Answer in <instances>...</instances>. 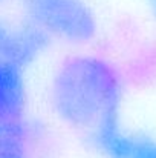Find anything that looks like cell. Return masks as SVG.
<instances>
[{"label":"cell","mask_w":156,"mask_h":158,"mask_svg":"<svg viewBox=\"0 0 156 158\" xmlns=\"http://www.w3.org/2000/svg\"><path fill=\"white\" fill-rule=\"evenodd\" d=\"M124 83L119 71L97 54H75L55 69L49 85L52 110L64 124L94 131L104 121L119 117Z\"/></svg>","instance_id":"6da1fadb"},{"label":"cell","mask_w":156,"mask_h":158,"mask_svg":"<svg viewBox=\"0 0 156 158\" xmlns=\"http://www.w3.org/2000/svg\"><path fill=\"white\" fill-rule=\"evenodd\" d=\"M51 39L29 20L0 15V58L26 71L51 46Z\"/></svg>","instance_id":"3957f363"},{"label":"cell","mask_w":156,"mask_h":158,"mask_svg":"<svg viewBox=\"0 0 156 158\" xmlns=\"http://www.w3.org/2000/svg\"><path fill=\"white\" fill-rule=\"evenodd\" d=\"M0 2H5V0H0Z\"/></svg>","instance_id":"ba28073f"},{"label":"cell","mask_w":156,"mask_h":158,"mask_svg":"<svg viewBox=\"0 0 156 158\" xmlns=\"http://www.w3.org/2000/svg\"><path fill=\"white\" fill-rule=\"evenodd\" d=\"M25 19L51 40L87 45L100 31L98 17L87 0H22Z\"/></svg>","instance_id":"7a4b0ae2"},{"label":"cell","mask_w":156,"mask_h":158,"mask_svg":"<svg viewBox=\"0 0 156 158\" xmlns=\"http://www.w3.org/2000/svg\"><path fill=\"white\" fill-rule=\"evenodd\" d=\"M144 5H146L149 14L152 15V19L156 22V0H144Z\"/></svg>","instance_id":"52a82bcc"},{"label":"cell","mask_w":156,"mask_h":158,"mask_svg":"<svg viewBox=\"0 0 156 158\" xmlns=\"http://www.w3.org/2000/svg\"><path fill=\"white\" fill-rule=\"evenodd\" d=\"M89 138L103 158H156V137L129 132L119 117L90 131Z\"/></svg>","instance_id":"277c9868"},{"label":"cell","mask_w":156,"mask_h":158,"mask_svg":"<svg viewBox=\"0 0 156 158\" xmlns=\"http://www.w3.org/2000/svg\"><path fill=\"white\" fill-rule=\"evenodd\" d=\"M28 85L25 71L0 58V118L25 120Z\"/></svg>","instance_id":"5b68a950"},{"label":"cell","mask_w":156,"mask_h":158,"mask_svg":"<svg viewBox=\"0 0 156 158\" xmlns=\"http://www.w3.org/2000/svg\"><path fill=\"white\" fill-rule=\"evenodd\" d=\"M31 124L28 120L0 118V158H29Z\"/></svg>","instance_id":"8992f818"}]
</instances>
